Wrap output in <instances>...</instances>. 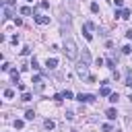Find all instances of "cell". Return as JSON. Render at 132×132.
<instances>
[{"label":"cell","instance_id":"30","mask_svg":"<svg viewBox=\"0 0 132 132\" xmlns=\"http://www.w3.org/2000/svg\"><path fill=\"white\" fill-rule=\"evenodd\" d=\"M116 6H124V0H116Z\"/></svg>","mask_w":132,"mask_h":132},{"label":"cell","instance_id":"9","mask_svg":"<svg viewBox=\"0 0 132 132\" xmlns=\"http://www.w3.org/2000/svg\"><path fill=\"white\" fill-rule=\"evenodd\" d=\"M4 97H6V99H12V97H14V91H12V89H4Z\"/></svg>","mask_w":132,"mask_h":132},{"label":"cell","instance_id":"28","mask_svg":"<svg viewBox=\"0 0 132 132\" xmlns=\"http://www.w3.org/2000/svg\"><path fill=\"white\" fill-rule=\"evenodd\" d=\"M4 6H14V0H4Z\"/></svg>","mask_w":132,"mask_h":132},{"label":"cell","instance_id":"17","mask_svg":"<svg viewBox=\"0 0 132 132\" xmlns=\"http://www.w3.org/2000/svg\"><path fill=\"white\" fill-rule=\"evenodd\" d=\"M82 35H85V39H89V41H91V39H93V35H91V33H89V29H82Z\"/></svg>","mask_w":132,"mask_h":132},{"label":"cell","instance_id":"5","mask_svg":"<svg viewBox=\"0 0 132 132\" xmlns=\"http://www.w3.org/2000/svg\"><path fill=\"white\" fill-rule=\"evenodd\" d=\"M99 95H101V97H109V95H111V89H109L107 85H103V87L99 89Z\"/></svg>","mask_w":132,"mask_h":132},{"label":"cell","instance_id":"22","mask_svg":"<svg viewBox=\"0 0 132 132\" xmlns=\"http://www.w3.org/2000/svg\"><path fill=\"white\" fill-rule=\"evenodd\" d=\"M85 29H89V31H91V29H95V25H93L91 21H87V23H85Z\"/></svg>","mask_w":132,"mask_h":132},{"label":"cell","instance_id":"6","mask_svg":"<svg viewBox=\"0 0 132 132\" xmlns=\"http://www.w3.org/2000/svg\"><path fill=\"white\" fill-rule=\"evenodd\" d=\"M45 66H47L50 70H54V68L58 66V60H56V58H47V62H45Z\"/></svg>","mask_w":132,"mask_h":132},{"label":"cell","instance_id":"13","mask_svg":"<svg viewBox=\"0 0 132 132\" xmlns=\"http://www.w3.org/2000/svg\"><path fill=\"white\" fill-rule=\"evenodd\" d=\"M23 126H25V122H23V120H14V128H16V130H21Z\"/></svg>","mask_w":132,"mask_h":132},{"label":"cell","instance_id":"29","mask_svg":"<svg viewBox=\"0 0 132 132\" xmlns=\"http://www.w3.org/2000/svg\"><path fill=\"white\" fill-rule=\"evenodd\" d=\"M126 37H128V39H132V29H128V31H126Z\"/></svg>","mask_w":132,"mask_h":132},{"label":"cell","instance_id":"25","mask_svg":"<svg viewBox=\"0 0 132 132\" xmlns=\"http://www.w3.org/2000/svg\"><path fill=\"white\" fill-rule=\"evenodd\" d=\"M91 10H93V12H97V10H99V4H97V2H93V4H91Z\"/></svg>","mask_w":132,"mask_h":132},{"label":"cell","instance_id":"21","mask_svg":"<svg viewBox=\"0 0 132 132\" xmlns=\"http://www.w3.org/2000/svg\"><path fill=\"white\" fill-rule=\"evenodd\" d=\"M47 6H50L47 0H41V2H39V8H47Z\"/></svg>","mask_w":132,"mask_h":132},{"label":"cell","instance_id":"3","mask_svg":"<svg viewBox=\"0 0 132 132\" xmlns=\"http://www.w3.org/2000/svg\"><path fill=\"white\" fill-rule=\"evenodd\" d=\"M33 19H35V23H37V25H47V23H50V16L39 14V12H35V14H33Z\"/></svg>","mask_w":132,"mask_h":132},{"label":"cell","instance_id":"20","mask_svg":"<svg viewBox=\"0 0 132 132\" xmlns=\"http://www.w3.org/2000/svg\"><path fill=\"white\" fill-rule=\"evenodd\" d=\"M21 99H23V101H31V93H27V91H25V93H23V97H21Z\"/></svg>","mask_w":132,"mask_h":132},{"label":"cell","instance_id":"1","mask_svg":"<svg viewBox=\"0 0 132 132\" xmlns=\"http://www.w3.org/2000/svg\"><path fill=\"white\" fill-rule=\"evenodd\" d=\"M64 54H66L68 60H76L78 58V47H76L74 39L72 37H66V35H64Z\"/></svg>","mask_w":132,"mask_h":132},{"label":"cell","instance_id":"15","mask_svg":"<svg viewBox=\"0 0 132 132\" xmlns=\"http://www.w3.org/2000/svg\"><path fill=\"white\" fill-rule=\"evenodd\" d=\"M31 12H33V10H31L29 6H23V8H21V14H31Z\"/></svg>","mask_w":132,"mask_h":132},{"label":"cell","instance_id":"27","mask_svg":"<svg viewBox=\"0 0 132 132\" xmlns=\"http://www.w3.org/2000/svg\"><path fill=\"white\" fill-rule=\"evenodd\" d=\"M31 66H33V68H35V70H39V64H37V60H35V58H33V60H31Z\"/></svg>","mask_w":132,"mask_h":132},{"label":"cell","instance_id":"14","mask_svg":"<svg viewBox=\"0 0 132 132\" xmlns=\"http://www.w3.org/2000/svg\"><path fill=\"white\" fill-rule=\"evenodd\" d=\"M43 126H45L47 130H54V126H56V124H54L52 120H45V124H43Z\"/></svg>","mask_w":132,"mask_h":132},{"label":"cell","instance_id":"32","mask_svg":"<svg viewBox=\"0 0 132 132\" xmlns=\"http://www.w3.org/2000/svg\"><path fill=\"white\" fill-rule=\"evenodd\" d=\"M29 2H33V0H29Z\"/></svg>","mask_w":132,"mask_h":132},{"label":"cell","instance_id":"7","mask_svg":"<svg viewBox=\"0 0 132 132\" xmlns=\"http://www.w3.org/2000/svg\"><path fill=\"white\" fill-rule=\"evenodd\" d=\"M126 87H132V72H130V68H126V82H124Z\"/></svg>","mask_w":132,"mask_h":132},{"label":"cell","instance_id":"11","mask_svg":"<svg viewBox=\"0 0 132 132\" xmlns=\"http://www.w3.org/2000/svg\"><path fill=\"white\" fill-rule=\"evenodd\" d=\"M12 16V10H10V6H4V19H10Z\"/></svg>","mask_w":132,"mask_h":132},{"label":"cell","instance_id":"12","mask_svg":"<svg viewBox=\"0 0 132 132\" xmlns=\"http://www.w3.org/2000/svg\"><path fill=\"white\" fill-rule=\"evenodd\" d=\"M105 64H107V68H111V70H116V62H113L111 58H107V60H105Z\"/></svg>","mask_w":132,"mask_h":132},{"label":"cell","instance_id":"8","mask_svg":"<svg viewBox=\"0 0 132 132\" xmlns=\"http://www.w3.org/2000/svg\"><path fill=\"white\" fill-rule=\"evenodd\" d=\"M105 116H107V120H116V116H118V113H116V109L111 107V109H107V111H105Z\"/></svg>","mask_w":132,"mask_h":132},{"label":"cell","instance_id":"4","mask_svg":"<svg viewBox=\"0 0 132 132\" xmlns=\"http://www.w3.org/2000/svg\"><path fill=\"white\" fill-rule=\"evenodd\" d=\"M76 72H78L80 76H89V70H87V62H80V64L76 66Z\"/></svg>","mask_w":132,"mask_h":132},{"label":"cell","instance_id":"16","mask_svg":"<svg viewBox=\"0 0 132 132\" xmlns=\"http://www.w3.org/2000/svg\"><path fill=\"white\" fill-rule=\"evenodd\" d=\"M130 14H132V12H130L128 8H124V10H122V19H130Z\"/></svg>","mask_w":132,"mask_h":132},{"label":"cell","instance_id":"18","mask_svg":"<svg viewBox=\"0 0 132 132\" xmlns=\"http://www.w3.org/2000/svg\"><path fill=\"white\" fill-rule=\"evenodd\" d=\"M10 76H12L14 82H19V72H16V70H10Z\"/></svg>","mask_w":132,"mask_h":132},{"label":"cell","instance_id":"23","mask_svg":"<svg viewBox=\"0 0 132 132\" xmlns=\"http://www.w3.org/2000/svg\"><path fill=\"white\" fill-rule=\"evenodd\" d=\"M82 60H85V62H87V64H89V60H91V58H89V52H87V50H85V52H82Z\"/></svg>","mask_w":132,"mask_h":132},{"label":"cell","instance_id":"2","mask_svg":"<svg viewBox=\"0 0 132 132\" xmlns=\"http://www.w3.org/2000/svg\"><path fill=\"white\" fill-rule=\"evenodd\" d=\"M76 99H78L80 103H91V101H95V95H91V93H78Z\"/></svg>","mask_w":132,"mask_h":132},{"label":"cell","instance_id":"19","mask_svg":"<svg viewBox=\"0 0 132 132\" xmlns=\"http://www.w3.org/2000/svg\"><path fill=\"white\" fill-rule=\"evenodd\" d=\"M118 99H120V95H118V93H111V95H109V101H111V103H116Z\"/></svg>","mask_w":132,"mask_h":132},{"label":"cell","instance_id":"10","mask_svg":"<svg viewBox=\"0 0 132 132\" xmlns=\"http://www.w3.org/2000/svg\"><path fill=\"white\" fill-rule=\"evenodd\" d=\"M33 118H35V111L33 109H27L25 111V120H33Z\"/></svg>","mask_w":132,"mask_h":132},{"label":"cell","instance_id":"26","mask_svg":"<svg viewBox=\"0 0 132 132\" xmlns=\"http://www.w3.org/2000/svg\"><path fill=\"white\" fill-rule=\"evenodd\" d=\"M130 52H132L130 45H124V47H122V54H130Z\"/></svg>","mask_w":132,"mask_h":132},{"label":"cell","instance_id":"24","mask_svg":"<svg viewBox=\"0 0 132 132\" xmlns=\"http://www.w3.org/2000/svg\"><path fill=\"white\" fill-rule=\"evenodd\" d=\"M64 97H66V99H72L74 93H72V91H64Z\"/></svg>","mask_w":132,"mask_h":132},{"label":"cell","instance_id":"31","mask_svg":"<svg viewBox=\"0 0 132 132\" xmlns=\"http://www.w3.org/2000/svg\"><path fill=\"white\" fill-rule=\"evenodd\" d=\"M72 132H76V130H72Z\"/></svg>","mask_w":132,"mask_h":132}]
</instances>
